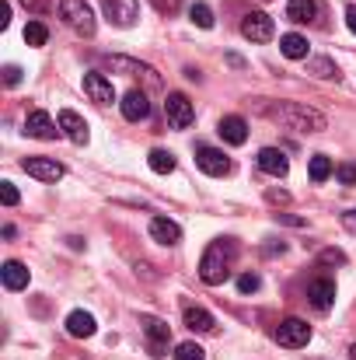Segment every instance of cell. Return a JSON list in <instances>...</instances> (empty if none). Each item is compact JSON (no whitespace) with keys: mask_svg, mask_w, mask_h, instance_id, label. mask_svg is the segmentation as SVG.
Listing matches in <instances>:
<instances>
[{"mask_svg":"<svg viewBox=\"0 0 356 360\" xmlns=\"http://www.w3.org/2000/svg\"><path fill=\"white\" fill-rule=\"evenodd\" d=\"M7 25H11V4L4 0L0 4V28H7Z\"/></svg>","mask_w":356,"mask_h":360,"instance_id":"74e56055","label":"cell"},{"mask_svg":"<svg viewBox=\"0 0 356 360\" xmlns=\"http://www.w3.org/2000/svg\"><path fill=\"white\" fill-rule=\"evenodd\" d=\"M60 129H63L74 143H81V147H84V143H88V136H91V133H88V122L81 120L74 109H63V112H60Z\"/></svg>","mask_w":356,"mask_h":360,"instance_id":"9a60e30c","label":"cell"},{"mask_svg":"<svg viewBox=\"0 0 356 360\" xmlns=\"http://www.w3.org/2000/svg\"><path fill=\"white\" fill-rule=\"evenodd\" d=\"M150 238L161 241V245H178L182 241V228L175 221H168V217H154L150 221Z\"/></svg>","mask_w":356,"mask_h":360,"instance_id":"ac0fdd59","label":"cell"},{"mask_svg":"<svg viewBox=\"0 0 356 360\" xmlns=\"http://www.w3.org/2000/svg\"><path fill=\"white\" fill-rule=\"evenodd\" d=\"M343 224H346L350 235H356V210H346V214H343Z\"/></svg>","mask_w":356,"mask_h":360,"instance_id":"8d00e7d4","label":"cell"},{"mask_svg":"<svg viewBox=\"0 0 356 360\" xmlns=\"http://www.w3.org/2000/svg\"><path fill=\"white\" fill-rule=\"evenodd\" d=\"M175 360H206V354H203L199 343H182V347L175 350Z\"/></svg>","mask_w":356,"mask_h":360,"instance_id":"f546056e","label":"cell"},{"mask_svg":"<svg viewBox=\"0 0 356 360\" xmlns=\"http://www.w3.org/2000/svg\"><path fill=\"white\" fill-rule=\"evenodd\" d=\"M25 133L28 136H35V140H56V122L49 120V112H42V109H35V112H28V120H25Z\"/></svg>","mask_w":356,"mask_h":360,"instance_id":"4fadbf2b","label":"cell"},{"mask_svg":"<svg viewBox=\"0 0 356 360\" xmlns=\"http://www.w3.org/2000/svg\"><path fill=\"white\" fill-rule=\"evenodd\" d=\"M308 301H311L318 311H329V308L336 304V280H329V276H315V280L308 283Z\"/></svg>","mask_w":356,"mask_h":360,"instance_id":"30bf717a","label":"cell"},{"mask_svg":"<svg viewBox=\"0 0 356 360\" xmlns=\"http://www.w3.org/2000/svg\"><path fill=\"white\" fill-rule=\"evenodd\" d=\"M119 105H122V116H126L129 122H140V120H147V116H150V102H147V95H143V91H129Z\"/></svg>","mask_w":356,"mask_h":360,"instance_id":"2e32d148","label":"cell"},{"mask_svg":"<svg viewBox=\"0 0 356 360\" xmlns=\"http://www.w3.org/2000/svg\"><path fill=\"white\" fill-rule=\"evenodd\" d=\"M217 133H220L228 143L241 147V143L248 140V122L241 120V116H224V120H220V126H217Z\"/></svg>","mask_w":356,"mask_h":360,"instance_id":"ffe728a7","label":"cell"},{"mask_svg":"<svg viewBox=\"0 0 356 360\" xmlns=\"http://www.w3.org/2000/svg\"><path fill=\"white\" fill-rule=\"evenodd\" d=\"M154 4V11H161V14H175L178 7H182V0H150Z\"/></svg>","mask_w":356,"mask_h":360,"instance_id":"d590c367","label":"cell"},{"mask_svg":"<svg viewBox=\"0 0 356 360\" xmlns=\"http://www.w3.org/2000/svg\"><path fill=\"white\" fill-rule=\"evenodd\" d=\"M196 165H199L206 175H213V179H220V175H228V172H231L228 154H224V150H217V147H199V150H196Z\"/></svg>","mask_w":356,"mask_h":360,"instance_id":"9c48e42d","label":"cell"},{"mask_svg":"<svg viewBox=\"0 0 356 360\" xmlns=\"http://www.w3.org/2000/svg\"><path fill=\"white\" fill-rule=\"evenodd\" d=\"M4 84H7V88H14V84H21V67H14V63H7V67H4Z\"/></svg>","mask_w":356,"mask_h":360,"instance_id":"e575fe53","label":"cell"},{"mask_svg":"<svg viewBox=\"0 0 356 360\" xmlns=\"http://www.w3.org/2000/svg\"><path fill=\"white\" fill-rule=\"evenodd\" d=\"M60 18H63L77 35H95V28H98L95 11H91L84 0H60Z\"/></svg>","mask_w":356,"mask_h":360,"instance_id":"3957f363","label":"cell"},{"mask_svg":"<svg viewBox=\"0 0 356 360\" xmlns=\"http://www.w3.org/2000/svg\"><path fill=\"white\" fill-rule=\"evenodd\" d=\"M276 343H279V347H290V350H301V347L311 343V326H308L304 319H286V322H279V329H276Z\"/></svg>","mask_w":356,"mask_h":360,"instance_id":"5b68a950","label":"cell"},{"mask_svg":"<svg viewBox=\"0 0 356 360\" xmlns=\"http://www.w3.org/2000/svg\"><path fill=\"white\" fill-rule=\"evenodd\" d=\"M258 287H262L258 273H244V276H237V290H241V294H255Z\"/></svg>","mask_w":356,"mask_h":360,"instance_id":"4dcf8cb0","label":"cell"},{"mask_svg":"<svg viewBox=\"0 0 356 360\" xmlns=\"http://www.w3.org/2000/svg\"><path fill=\"white\" fill-rule=\"evenodd\" d=\"M350 360H356V343H353V347H350Z\"/></svg>","mask_w":356,"mask_h":360,"instance_id":"ab89813d","label":"cell"},{"mask_svg":"<svg viewBox=\"0 0 356 360\" xmlns=\"http://www.w3.org/2000/svg\"><path fill=\"white\" fill-rule=\"evenodd\" d=\"M279 53H283L286 60H308V39L297 35V32H286V35L279 39Z\"/></svg>","mask_w":356,"mask_h":360,"instance_id":"cb8c5ba5","label":"cell"},{"mask_svg":"<svg viewBox=\"0 0 356 360\" xmlns=\"http://www.w3.org/2000/svg\"><path fill=\"white\" fill-rule=\"evenodd\" d=\"M84 95H88L91 102H98V105H112V102H116L112 81H109L105 74H98V70L84 74Z\"/></svg>","mask_w":356,"mask_h":360,"instance_id":"ba28073f","label":"cell"},{"mask_svg":"<svg viewBox=\"0 0 356 360\" xmlns=\"http://www.w3.org/2000/svg\"><path fill=\"white\" fill-rule=\"evenodd\" d=\"M346 25H350V32L356 35V4H350V7H346Z\"/></svg>","mask_w":356,"mask_h":360,"instance_id":"f35d334b","label":"cell"},{"mask_svg":"<svg viewBox=\"0 0 356 360\" xmlns=\"http://www.w3.org/2000/svg\"><path fill=\"white\" fill-rule=\"evenodd\" d=\"M95 315H88V311H70L67 315V333L74 336V340H88V336H95Z\"/></svg>","mask_w":356,"mask_h":360,"instance_id":"d6986e66","label":"cell"},{"mask_svg":"<svg viewBox=\"0 0 356 360\" xmlns=\"http://www.w3.org/2000/svg\"><path fill=\"white\" fill-rule=\"evenodd\" d=\"M143 333H147V340H150V350L154 354H161L164 350V343L171 340V329H168V322H161V319H154V315H143Z\"/></svg>","mask_w":356,"mask_h":360,"instance_id":"5bb4252c","label":"cell"},{"mask_svg":"<svg viewBox=\"0 0 356 360\" xmlns=\"http://www.w3.org/2000/svg\"><path fill=\"white\" fill-rule=\"evenodd\" d=\"M164 116H168V122H171L175 129H189L192 120H196V109H192V102H189L182 91H171L168 102H164Z\"/></svg>","mask_w":356,"mask_h":360,"instance_id":"8992f818","label":"cell"},{"mask_svg":"<svg viewBox=\"0 0 356 360\" xmlns=\"http://www.w3.org/2000/svg\"><path fill=\"white\" fill-rule=\"evenodd\" d=\"M308 172H311V182H325V179L332 175V161H329L325 154H315L311 165H308Z\"/></svg>","mask_w":356,"mask_h":360,"instance_id":"83f0119b","label":"cell"},{"mask_svg":"<svg viewBox=\"0 0 356 360\" xmlns=\"http://www.w3.org/2000/svg\"><path fill=\"white\" fill-rule=\"evenodd\" d=\"M105 67H112V70H126V74H143L150 84H157V74H154V67H147V63H136V60H126V56H109V60H105Z\"/></svg>","mask_w":356,"mask_h":360,"instance_id":"603a6c76","label":"cell"},{"mask_svg":"<svg viewBox=\"0 0 356 360\" xmlns=\"http://www.w3.org/2000/svg\"><path fill=\"white\" fill-rule=\"evenodd\" d=\"M25 42H28V46H46V42H49V28H46L42 21H28V25H25Z\"/></svg>","mask_w":356,"mask_h":360,"instance_id":"484cf974","label":"cell"},{"mask_svg":"<svg viewBox=\"0 0 356 360\" xmlns=\"http://www.w3.org/2000/svg\"><path fill=\"white\" fill-rule=\"evenodd\" d=\"M147 165H150V172H157V175H168V172H175V154L157 147V150H150Z\"/></svg>","mask_w":356,"mask_h":360,"instance_id":"d4e9b609","label":"cell"},{"mask_svg":"<svg viewBox=\"0 0 356 360\" xmlns=\"http://www.w3.org/2000/svg\"><path fill=\"white\" fill-rule=\"evenodd\" d=\"M0 276H4V287H7V290H25V287H28V269H25V262H18V259L4 262Z\"/></svg>","mask_w":356,"mask_h":360,"instance_id":"44dd1931","label":"cell"},{"mask_svg":"<svg viewBox=\"0 0 356 360\" xmlns=\"http://www.w3.org/2000/svg\"><path fill=\"white\" fill-rule=\"evenodd\" d=\"M336 175H339V182H343V186H356V165L353 161L339 165V172H336Z\"/></svg>","mask_w":356,"mask_h":360,"instance_id":"836d02e7","label":"cell"},{"mask_svg":"<svg viewBox=\"0 0 356 360\" xmlns=\"http://www.w3.org/2000/svg\"><path fill=\"white\" fill-rule=\"evenodd\" d=\"M0 200H4V207H18V189H14V182H0Z\"/></svg>","mask_w":356,"mask_h":360,"instance_id":"1f68e13d","label":"cell"},{"mask_svg":"<svg viewBox=\"0 0 356 360\" xmlns=\"http://www.w3.org/2000/svg\"><path fill=\"white\" fill-rule=\"evenodd\" d=\"M235 252L237 248L231 238L213 241V245L203 252V259H199V276H203V283L220 287V283L231 276V259H235Z\"/></svg>","mask_w":356,"mask_h":360,"instance_id":"6da1fadb","label":"cell"},{"mask_svg":"<svg viewBox=\"0 0 356 360\" xmlns=\"http://www.w3.org/2000/svg\"><path fill=\"white\" fill-rule=\"evenodd\" d=\"M318 11H322V4H318V0H290V4H286V18H290V21H297V25L315 21V18H318Z\"/></svg>","mask_w":356,"mask_h":360,"instance_id":"7402d4cb","label":"cell"},{"mask_svg":"<svg viewBox=\"0 0 356 360\" xmlns=\"http://www.w3.org/2000/svg\"><path fill=\"white\" fill-rule=\"evenodd\" d=\"M136 14H140L136 0H105V18L119 28H129L136 21Z\"/></svg>","mask_w":356,"mask_h":360,"instance_id":"7c38bea8","label":"cell"},{"mask_svg":"<svg viewBox=\"0 0 356 360\" xmlns=\"http://www.w3.org/2000/svg\"><path fill=\"white\" fill-rule=\"evenodd\" d=\"M182 319H185V329H192V333H213L217 329V319L206 308H199V304H189Z\"/></svg>","mask_w":356,"mask_h":360,"instance_id":"e0dca14e","label":"cell"},{"mask_svg":"<svg viewBox=\"0 0 356 360\" xmlns=\"http://www.w3.org/2000/svg\"><path fill=\"white\" fill-rule=\"evenodd\" d=\"M279 122H286L290 129H301V133H322L329 122L325 116L318 112V109H308V105H301V102H290V105H279L276 112H272Z\"/></svg>","mask_w":356,"mask_h":360,"instance_id":"7a4b0ae2","label":"cell"},{"mask_svg":"<svg viewBox=\"0 0 356 360\" xmlns=\"http://www.w3.org/2000/svg\"><path fill=\"white\" fill-rule=\"evenodd\" d=\"M241 35L251 39V42H269L276 35V25H272V18L265 11H248L241 18Z\"/></svg>","mask_w":356,"mask_h":360,"instance_id":"277c9868","label":"cell"},{"mask_svg":"<svg viewBox=\"0 0 356 360\" xmlns=\"http://www.w3.org/2000/svg\"><path fill=\"white\" fill-rule=\"evenodd\" d=\"M258 168H262L265 175H272V179H283V175L290 172V161H286V154H283L279 147H262V150H258Z\"/></svg>","mask_w":356,"mask_h":360,"instance_id":"8fae6325","label":"cell"},{"mask_svg":"<svg viewBox=\"0 0 356 360\" xmlns=\"http://www.w3.org/2000/svg\"><path fill=\"white\" fill-rule=\"evenodd\" d=\"M21 168H25L32 179H39V182H60V179L67 175V168H63L60 161H53V158H25Z\"/></svg>","mask_w":356,"mask_h":360,"instance_id":"52a82bcc","label":"cell"},{"mask_svg":"<svg viewBox=\"0 0 356 360\" xmlns=\"http://www.w3.org/2000/svg\"><path fill=\"white\" fill-rule=\"evenodd\" d=\"M308 70H311L315 77H325V81H332V77H339V70H336V63H332L329 56H318V60H308Z\"/></svg>","mask_w":356,"mask_h":360,"instance_id":"4316f807","label":"cell"},{"mask_svg":"<svg viewBox=\"0 0 356 360\" xmlns=\"http://www.w3.org/2000/svg\"><path fill=\"white\" fill-rule=\"evenodd\" d=\"M189 18H192L199 28H213V11H210L206 4H192V7H189Z\"/></svg>","mask_w":356,"mask_h":360,"instance_id":"f1b7e54d","label":"cell"},{"mask_svg":"<svg viewBox=\"0 0 356 360\" xmlns=\"http://www.w3.org/2000/svg\"><path fill=\"white\" fill-rule=\"evenodd\" d=\"M318 262H322V266H343V262H346V255H343L339 248H325V252L318 255Z\"/></svg>","mask_w":356,"mask_h":360,"instance_id":"d6a6232c","label":"cell"}]
</instances>
